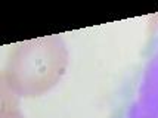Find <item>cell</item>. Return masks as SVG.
Segmentation results:
<instances>
[{
	"instance_id": "6da1fadb",
	"label": "cell",
	"mask_w": 158,
	"mask_h": 118,
	"mask_svg": "<svg viewBox=\"0 0 158 118\" xmlns=\"http://www.w3.org/2000/svg\"><path fill=\"white\" fill-rule=\"evenodd\" d=\"M68 63V50L58 35L16 44L9 56L2 83L15 96H40L55 86Z\"/></svg>"
},
{
	"instance_id": "7a4b0ae2",
	"label": "cell",
	"mask_w": 158,
	"mask_h": 118,
	"mask_svg": "<svg viewBox=\"0 0 158 118\" xmlns=\"http://www.w3.org/2000/svg\"><path fill=\"white\" fill-rule=\"evenodd\" d=\"M2 118H22L16 108L15 95L2 83Z\"/></svg>"
}]
</instances>
